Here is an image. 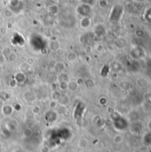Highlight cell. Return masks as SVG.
I'll return each mask as SVG.
<instances>
[{"label":"cell","mask_w":151,"mask_h":152,"mask_svg":"<svg viewBox=\"0 0 151 152\" xmlns=\"http://www.w3.org/2000/svg\"><path fill=\"white\" fill-rule=\"evenodd\" d=\"M131 128H132V131H133L136 134H139L141 131V129H142V124L139 120H136V121L132 123Z\"/></svg>","instance_id":"4"},{"label":"cell","mask_w":151,"mask_h":152,"mask_svg":"<svg viewBox=\"0 0 151 152\" xmlns=\"http://www.w3.org/2000/svg\"><path fill=\"white\" fill-rule=\"evenodd\" d=\"M148 127H149V129L151 131V118L148 121Z\"/></svg>","instance_id":"11"},{"label":"cell","mask_w":151,"mask_h":152,"mask_svg":"<svg viewBox=\"0 0 151 152\" xmlns=\"http://www.w3.org/2000/svg\"><path fill=\"white\" fill-rule=\"evenodd\" d=\"M145 18H146V20H148L149 21H150L151 22V8H149V9L146 11Z\"/></svg>","instance_id":"8"},{"label":"cell","mask_w":151,"mask_h":152,"mask_svg":"<svg viewBox=\"0 0 151 152\" xmlns=\"http://www.w3.org/2000/svg\"><path fill=\"white\" fill-rule=\"evenodd\" d=\"M130 54H131V57L133 59L138 60V59H141V58L145 57V50L141 46H135L131 50Z\"/></svg>","instance_id":"2"},{"label":"cell","mask_w":151,"mask_h":152,"mask_svg":"<svg viewBox=\"0 0 151 152\" xmlns=\"http://www.w3.org/2000/svg\"><path fill=\"white\" fill-rule=\"evenodd\" d=\"M115 118H114V125L115 126L119 129V130H124L126 129L128 127V121L125 118H124L123 116H121L120 114H114Z\"/></svg>","instance_id":"1"},{"label":"cell","mask_w":151,"mask_h":152,"mask_svg":"<svg viewBox=\"0 0 151 152\" xmlns=\"http://www.w3.org/2000/svg\"><path fill=\"white\" fill-rule=\"evenodd\" d=\"M123 142V136L120 135V134H117L114 137V142L116 143V144H119Z\"/></svg>","instance_id":"7"},{"label":"cell","mask_w":151,"mask_h":152,"mask_svg":"<svg viewBox=\"0 0 151 152\" xmlns=\"http://www.w3.org/2000/svg\"><path fill=\"white\" fill-rule=\"evenodd\" d=\"M136 83H137V85H138V87H140V88H146L148 85H149V81H148V80L147 79H145V78H140V79H138L137 80V81H136Z\"/></svg>","instance_id":"5"},{"label":"cell","mask_w":151,"mask_h":152,"mask_svg":"<svg viewBox=\"0 0 151 152\" xmlns=\"http://www.w3.org/2000/svg\"><path fill=\"white\" fill-rule=\"evenodd\" d=\"M27 63L29 64V65H33L34 64V58H28L27 59Z\"/></svg>","instance_id":"10"},{"label":"cell","mask_w":151,"mask_h":152,"mask_svg":"<svg viewBox=\"0 0 151 152\" xmlns=\"http://www.w3.org/2000/svg\"><path fill=\"white\" fill-rule=\"evenodd\" d=\"M136 34H137V36L140 37L144 36V32H143V30H141V29H138V30L136 31Z\"/></svg>","instance_id":"9"},{"label":"cell","mask_w":151,"mask_h":152,"mask_svg":"<svg viewBox=\"0 0 151 152\" xmlns=\"http://www.w3.org/2000/svg\"><path fill=\"white\" fill-rule=\"evenodd\" d=\"M135 1H137V2H141V1H143V0H135Z\"/></svg>","instance_id":"12"},{"label":"cell","mask_w":151,"mask_h":152,"mask_svg":"<svg viewBox=\"0 0 151 152\" xmlns=\"http://www.w3.org/2000/svg\"><path fill=\"white\" fill-rule=\"evenodd\" d=\"M123 12H124V8L118 4L115 5L112 9V12L110 13V20H115V21H117L120 20V18L122 17V14H123Z\"/></svg>","instance_id":"3"},{"label":"cell","mask_w":151,"mask_h":152,"mask_svg":"<svg viewBox=\"0 0 151 152\" xmlns=\"http://www.w3.org/2000/svg\"><path fill=\"white\" fill-rule=\"evenodd\" d=\"M143 142L145 145L151 146V131L147 132L143 136Z\"/></svg>","instance_id":"6"}]
</instances>
